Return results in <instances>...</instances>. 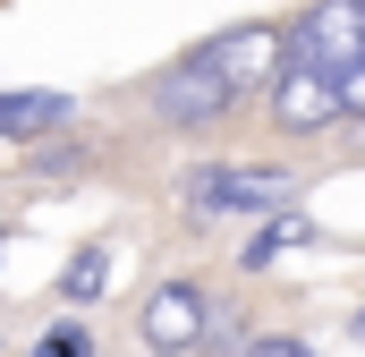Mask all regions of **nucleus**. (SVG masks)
I'll list each match as a JSON object with an SVG mask.
<instances>
[{
  "instance_id": "obj_11",
  "label": "nucleus",
  "mask_w": 365,
  "mask_h": 357,
  "mask_svg": "<svg viewBox=\"0 0 365 357\" xmlns=\"http://www.w3.org/2000/svg\"><path fill=\"white\" fill-rule=\"evenodd\" d=\"M340 111L365 119V60H357V69H340Z\"/></svg>"
},
{
  "instance_id": "obj_13",
  "label": "nucleus",
  "mask_w": 365,
  "mask_h": 357,
  "mask_svg": "<svg viewBox=\"0 0 365 357\" xmlns=\"http://www.w3.org/2000/svg\"><path fill=\"white\" fill-rule=\"evenodd\" d=\"M357 341H365V315H357Z\"/></svg>"
},
{
  "instance_id": "obj_1",
  "label": "nucleus",
  "mask_w": 365,
  "mask_h": 357,
  "mask_svg": "<svg viewBox=\"0 0 365 357\" xmlns=\"http://www.w3.org/2000/svg\"><path fill=\"white\" fill-rule=\"evenodd\" d=\"M230 111H238V94L221 86V69H212L204 51H187L179 69H162V77H153V119H162V128H179V136L221 128Z\"/></svg>"
},
{
  "instance_id": "obj_7",
  "label": "nucleus",
  "mask_w": 365,
  "mask_h": 357,
  "mask_svg": "<svg viewBox=\"0 0 365 357\" xmlns=\"http://www.w3.org/2000/svg\"><path fill=\"white\" fill-rule=\"evenodd\" d=\"M60 128H68V94H0V136L9 145L60 136Z\"/></svg>"
},
{
  "instance_id": "obj_3",
  "label": "nucleus",
  "mask_w": 365,
  "mask_h": 357,
  "mask_svg": "<svg viewBox=\"0 0 365 357\" xmlns=\"http://www.w3.org/2000/svg\"><path fill=\"white\" fill-rule=\"evenodd\" d=\"M264 94H272V119L289 128V136H314V128H331V119H340V77H331V69H314V60H280Z\"/></svg>"
},
{
  "instance_id": "obj_6",
  "label": "nucleus",
  "mask_w": 365,
  "mask_h": 357,
  "mask_svg": "<svg viewBox=\"0 0 365 357\" xmlns=\"http://www.w3.org/2000/svg\"><path fill=\"white\" fill-rule=\"evenodd\" d=\"M145 349H195V341H212V298L195 289V281H162L153 298H145Z\"/></svg>"
},
{
  "instance_id": "obj_10",
  "label": "nucleus",
  "mask_w": 365,
  "mask_h": 357,
  "mask_svg": "<svg viewBox=\"0 0 365 357\" xmlns=\"http://www.w3.org/2000/svg\"><path fill=\"white\" fill-rule=\"evenodd\" d=\"M34 171H51V178H77L86 162H77V145H43V136H34Z\"/></svg>"
},
{
  "instance_id": "obj_4",
  "label": "nucleus",
  "mask_w": 365,
  "mask_h": 357,
  "mask_svg": "<svg viewBox=\"0 0 365 357\" xmlns=\"http://www.w3.org/2000/svg\"><path fill=\"white\" fill-rule=\"evenodd\" d=\"M280 51H289V34H280V26H230V34H212V43H204V60L221 69V86L238 94V102L272 86Z\"/></svg>"
},
{
  "instance_id": "obj_8",
  "label": "nucleus",
  "mask_w": 365,
  "mask_h": 357,
  "mask_svg": "<svg viewBox=\"0 0 365 357\" xmlns=\"http://www.w3.org/2000/svg\"><path fill=\"white\" fill-rule=\"evenodd\" d=\"M102 281H110V256H102V247H77L68 272H60V289H68V298H102Z\"/></svg>"
},
{
  "instance_id": "obj_12",
  "label": "nucleus",
  "mask_w": 365,
  "mask_h": 357,
  "mask_svg": "<svg viewBox=\"0 0 365 357\" xmlns=\"http://www.w3.org/2000/svg\"><path fill=\"white\" fill-rule=\"evenodd\" d=\"M43 349H51V357H86V332H77V323H51Z\"/></svg>"
},
{
  "instance_id": "obj_2",
  "label": "nucleus",
  "mask_w": 365,
  "mask_h": 357,
  "mask_svg": "<svg viewBox=\"0 0 365 357\" xmlns=\"http://www.w3.org/2000/svg\"><path fill=\"white\" fill-rule=\"evenodd\" d=\"M289 51L297 60H314V69H357L365 60V0H314L306 17H297V34H289Z\"/></svg>"
},
{
  "instance_id": "obj_9",
  "label": "nucleus",
  "mask_w": 365,
  "mask_h": 357,
  "mask_svg": "<svg viewBox=\"0 0 365 357\" xmlns=\"http://www.w3.org/2000/svg\"><path fill=\"white\" fill-rule=\"evenodd\" d=\"M297 238H314V230H306V221H272V230H264V238L247 247V272H255V264H272L280 247H297Z\"/></svg>"
},
{
  "instance_id": "obj_5",
  "label": "nucleus",
  "mask_w": 365,
  "mask_h": 357,
  "mask_svg": "<svg viewBox=\"0 0 365 357\" xmlns=\"http://www.w3.org/2000/svg\"><path fill=\"white\" fill-rule=\"evenodd\" d=\"M195 213H264L289 196V171H264V162H204L195 171Z\"/></svg>"
}]
</instances>
